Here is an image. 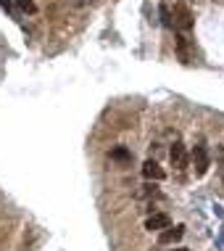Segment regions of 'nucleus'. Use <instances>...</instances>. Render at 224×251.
<instances>
[{
	"label": "nucleus",
	"mask_w": 224,
	"mask_h": 251,
	"mask_svg": "<svg viewBox=\"0 0 224 251\" xmlns=\"http://www.w3.org/2000/svg\"><path fill=\"white\" fill-rule=\"evenodd\" d=\"M172 19H174V29H177V32H190V29H193V11H190L185 3L174 5Z\"/></svg>",
	"instance_id": "nucleus-1"
},
{
	"label": "nucleus",
	"mask_w": 224,
	"mask_h": 251,
	"mask_svg": "<svg viewBox=\"0 0 224 251\" xmlns=\"http://www.w3.org/2000/svg\"><path fill=\"white\" fill-rule=\"evenodd\" d=\"M169 161H172V167L177 169V172H185L190 167V159H187V148L182 143H174L172 151H169Z\"/></svg>",
	"instance_id": "nucleus-2"
},
{
	"label": "nucleus",
	"mask_w": 224,
	"mask_h": 251,
	"mask_svg": "<svg viewBox=\"0 0 224 251\" xmlns=\"http://www.w3.org/2000/svg\"><path fill=\"white\" fill-rule=\"evenodd\" d=\"M190 159H193V164H195V175L203 177V175L208 172V151H206V146L198 143L193 148V153H190Z\"/></svg>",
	"instance_id": "nucleus-3"
},
{
	"label": "nucleus",
	"mask_w": 224,
	"mask_h": 251,
	"mask_svg": "<svg viewBox=\"0 0 224 251\" xmlns=\"http://www.w3.org/2000/svg\"><path fill=\"white\" fill-rule=\"evenodd\" d=\"M174 45H177V56H179L182 64H193V45H190L185 32H179V35L174 37Z\"/></svg>",
	"instance_id": "nucleus-4"
},
{
	"label": "nucleus",
	"mask_w": 224,
	"mask_h": 251,
	"mask_svg": "<svg viewBox=\"0 0 224 251\" xmlns=\"http://www.w3.org/2000/svg\"><path fill=\"white\" fill-rule=\"evenodd\" d=\"M166 227H172V220H169V214H164V212H158V214H153V217H148V222H145V230H161L164 233Z\"/></svg>",
	"instance_id": "nucleus-5"
},
{
	"label": "nucleus",
	"mask_w": 224,
	"mask_h": 251,
	"mask_svg": "<svg viewBox=\"0 0 224 251\" xmlns=\"http://www.w3.org/2000/svg\"><path fill=\"white\" fill-rule=\"evenodd\" d=\"M182 235H185V225H174V227H166L164 233L158 235V243H164V246H169V243H177Z\"/></svg>",
	"instance_id": "nucleus-6"
},
{
	"label": "nucleus",
	"mask_w": 224,
	"mask_h": 251,
	"mask_svg": "<svg viewBox=\"0 0 224 251\" xmlns=\"http://www.w3.org/2000/svg\"><path fill=\"white\" fill-rule=\"evenodd\" d=\"M142 175H145L148 180H164V177H166V172H164L158 164H156L153 159H148L145 164H142Z\"/></svg>",
	"instance_id": "nucleus-7"
},
{
	"label": "nucleus",
	"mask_w": 224,
	"mask_h": 251,
	"mask_svg": "<svg viewBox=\"0 0 224 251\" xmlns=\"http://www.w3.org/2000/svg\"><path fill=\"white\" fill-rule=\"evenodd\" d=\"M158 13H161V24L166 26V29H174V19H172V8H169L166 3L158 5Z\"/></svg>",
	"instance_id": "nucleus-8"
},
{
	"label": "nucleus",
	"mask_w": 224,
	"mask_h": 251,
	"mask_svg": "<svg viewBox=\"0 0 224 251\" xmlns=\"http://www.w3.org/2000/svg\"><path fill=\"white\" fill-rule=\"evenodd\" d=\"M111 159H116V161H132V153L127 151V148H113Z\"/></svg>",
	"instance_id": "nucleus-9"
},
{
	"label": "nucleus",
	"mask_w": 224,
	"mask_h": 251,
	"mask_svg": "<svg viewBox=\"0 0 224 251\" xmlns=\"http://www.w3.org/2000/svg\"><path fill=\"white\" fill-rule=\"evenodd\" d=\"M19 8H22L24 13H35V11H37V5L32 3V0H19Z\"/></svg>",
	"instance_id": "nucleus-10"
},
{
	"label": "nucleus",
	"mask_w": 224,
	"mask_h": 251,
	"mask_svg": "<svg viewBox=\"0 0 224 251\" xmlns=\"http://www.w3.org/2000/svg\"><path fill=\"white\" fill-rule=\"evenodd\" d=\"M174 251H187V249H182V246H177V249H174Z\"/></svg>",
	"instance_id": "nucleus-11"
}]
</instances>
